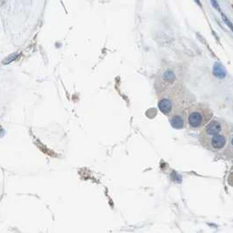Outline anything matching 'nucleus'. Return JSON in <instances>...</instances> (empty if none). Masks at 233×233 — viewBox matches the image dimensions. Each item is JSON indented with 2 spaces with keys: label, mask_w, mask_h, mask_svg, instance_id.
Wrapping results in <instances>:
<instances>
[{
  "label": "nucleus",
  "mask_w": 233,
  "mask_h": 233,
  "mask_svg": "<svg viewBox=\"0 0 233 233\" xmlns=\"http://www.w3.org/2000/svg\"><path fill=\"white\" fill-rule=\"evenodd\" d=\"M206 121V118L204 117V114L200 109H193L188 113V123L189 127L193 129L200 128Z\"/></svg>",
  "instance_id": "f257e3e1"
},
{
  "label": "nucleus",
  "mask_w": 233,
  "mask_h": 233,
  "mask_svg": "<svg viewBox=\"0 0 233 233\" xmlns=\"http://www.w3.org/2000/svg\"><path fill=\"white\" fill-rule=\"evenodd\" d=\"M211 147L213 149H222L226 145V138L220 134H217L215 136H212V138L210 140Z\"/></svg>",
  "instance_id": "f03ea898"
},
{
  "label": "nucleus",
  "mask_w": 233,
  "mask_h": 233,
  "mask_svg": "<svg viewBox=\"0 0 233 233\" xmlns=\"http://www.w3.org/2000/svg\"><path fill=\"white\" fill-rule=\"evenodd\" d=\"M220 131H221V125L218 121L210 122L205 129V133L208 136H215L217 134H219Z\"/></svg>",
  "instance_id": "7ed1b4c3"
},
{
  "label": "nucleus",
  "mask_w": 233,
  "mask_h": 233,
  "mask_svg": "<svg viewBox=\"0 0 233 233\" xmlns=\"http://www.w3.org/2000/svg\"><path fill=\"white\" fill-rule=\"evenodd\" d=\"M213 73L214 75L219 78H224L226 77V74H227V71L226 69L224 68V67L219 63H216L215 66H214V68H213Z\"/></svg>",
  "instance_id": "20e7f679"
},
{
  "label": "nucleus",
  "mask_w": 233,
  "mask_h": 233,
  "mask_svg": "<svg viewBox=\"0 0 233 233\" xmlns=\"http://www.w3.org/2000/svg\"><path fill=\"white\" fill-rule=\"evenodd\" d=\"M170 121H171V124L174 128H176V129L183 128L184 121H183V118L181 116H173V118H171Z\"/></svg>",
  "instance_id": "39448f33"
},
{
  "label": "nucleus",
  "mask_w": 233,
  "mask_h": 233,
  "mask_svg": "<svg viewBox=\"0 0 233 233\" xmlns=\"http://www.w3.org/2000/svg\"><path fill=\"white\" fill-rule=\"evenodd\" d=\"M221 17H222V19L224 20V22H225V24H227V26H229L230 28H231V30L233 32V24L230 21V19L224 15V14H221Z\"/></svg>",
  "instance_id": "423d86ee"
},
{
  "label": "nucleus",
  "mask_w": 233,
  "mask_h": 233,
  "mask_svg": "<svg viewBox=\"0 0 233 233\" xmlns=\"http://www.w3.org/2000/svg\"><path fill=\"white\" fill-rule=\"evenodd\" d=\"M211 2H212V4H213V6H215V7H216V8H217V9H219V6H218V5H217V3H216V1H215V0H211Z\"/></svg>",
  "instance_id": "0eeeda50"
},
{
  "label": "nucleus",
  "mask_w": 233,
  "mask_h": 233,
  "mask_svg": "<svg viewBox=\"0 0 233 233\" xmlns=\"http://www.w3.org/2000/svg\"><path fill=\"white\" fill-rule=\"evenodd\" d=\"M195 1H196V2H197V3H198V5H199V6H201V4H200V0H195Z\"/></svg>",
  "instance_id": "6e6552de"
},
{
  "label": "nucleus",
  "mask_w": 233,
  "mask_h": 233,
  "mask_svg": "<svg viewBox=\"0 0 233 233\" xmlns=\"http://www.w3.org/2000/svg\"><path fill=\"white\" fill-rule=\"evenodd\" d=\"M231 144H232V146H233V138L231 139Z\"/></svg>",
  "instance_id": "1a4fd4ad"
}]
</instances>
